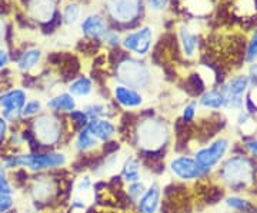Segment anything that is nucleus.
<instances>
[{
  "label": "nucleus",
  "mask_w": 257,
  "mask_h": 213,
  "mask_svg": "<svg viewBox=\"0 0 257 213\" xmlns=\"http://www.w3.org/2000/svg\"><path fill=\"white\" fill-rule=\"evenodd\" d=\"M172 126L155 113H143L133 125L130 143L142 159H162L155 155H165L172 142Z\"/></svg>",
  "instance_id": "f257e3e1"
},
{
  "label": "nucleus",
  "mask_w": 257,
  "mask_h": 213,
  "mask_svg": "<svg viewBox=\"0 0 257 213\" xmlns=\"http://www.w3.org/2000/svg\"><path fill=\"white\" fill-rule=\"evenodd\" d=\"M211 176L229 193H241L257 200V162L246 155L227 156Z\"/></svg>",
  "instance_id": "f03ea898"
},
{
  "label": "nucleus",
  "mask_w": 257,
  "mask_h": 213,
  "mask_svg": "<svg viewBox=\"0 0 257 213\" xmlns=\"http://www.w3.org/2000/svg\"><path fill=\"white\" fill-rule=\"evenodd\" d=\"M29 130L35 139L39 150H53L62 148L64 142L73 140L74 133L69 122L53 112H42L35 119H32Z\"/></svg>",
  "instance_id": "7ed1b4c3"
},
{
  "label": "nucleus",
  "mask_w": 257,
  "mask_h": 213,
  "mask_svg": "<svg viewBox=\"0 0 257 213\" xmlns=\"http://www.w3.org/2000/svg\"><path fill=\"white\" fill-rule=\"evenodd\" d=\"M62 195V179L56 177V172L39 173L30 177L28 183V196L32 202V207L39 209L47 207L60 199Z\"/></svg>",
  "instance_id": "20e7f679"
},
{
  "label": "nucleus",
  "mask_w": 257,
  "mask_h": 213,
  "mask_svg": "<svg viewBox=\"0 0 257 213\" xmlns=\"http://www.w3.org/2000/svg\"><path fill=\"white\" fill-rule=\"evenodd\" d=\"M231 146L233 140L229 135H220L210 140L209 143L193 149V158L196 159V162L206 172L211 175L224 162V159L229 156Z\"/></svg>",
  "instance_id": "39448f33"
},
{
  "label": "nucleus",
  "mask_w": 257,
  "mask_h": 213,
  "mask_svg": "<svg viewBox=\"0 0 257 213\" xmlns=\"http://www.w3.org/2000/svg\"><path fill=\"white\" fill-rule=\"evenodd\" d=\"M167 170L170 176L177 182L182 183H196L199 180H203L206 177L211 176L213 173H209L203 169L193 155H186V153H179L175 155L167 160Z\"/></svg>",
  "instance_id": "423d86ee"
},
{
  "label": "nucleus",
  "mask_w": 257,
  "mask_h": 213,
  "mask_svg": "<svg viewBox=\"0 0 257 213\" xmlns=\"http://www.w3.org/2000/svg\"><path fill=\"white\" fill-rule=\"evenodd\" d=\"M116 74L121 84L128 86L132 89H143L150 83L152 74L150 70L143 62L136 59H123L119 65L116 66Z\"/></svg>",
  "instance_id": "0eeeda50"
},
{
  "label": "nucleus",
  "mask_w": 257,
  "mask_h": 213,
  "mask_svg": "<svg viewBox=\"0 0 257 213\" xmlns=\"http://www.w3.org/2000/svg\"><path fill=\"white\" fill-rule=\"evenodd\" d=\"M28 102V93L23 89L12 87L0 93V116H3L10 125L22 121V112Z\"/></svg>",
  "instance_id": "6e6552de"
},
{
  "label": "nucleus",
  "mask_w": 257,
  "mask_h": 213,
  "mask_svg": "<svg viewBox=\"0 0 257 213\" xmlns=\"http://www.w3.org/2000/svg\"><path fill=\"white\" fill-rule=\"evenodd\" d=\"M248 89H250V80L246 74H236L230 77L223 84V90L227 96V109L237 112L243 111Z\"/></svg>",
  "instance_id": "1a4fd4ad"
},
{
  "label": "nucleus",
  "mask_w": 257,
  "mask_h": 213,
  "mask_svg": "<svg viewBox=\"0 0 257 213\" xmlns=\"http://www.w3.org/2000/svg\"><path fill=\"white\" fill-rule=\"evenodd\" d=\"M107 9L114 20L126 23V26L132 22L133 26L142 12V0H107Z\"/></svg>",
  "instance_id": "9d476101"
},
{
  "label": "nucleus",
  "mask_w": 257,
  "mask_h": 213,
  "mask_svg": "<svg viewBox=\"0 0 257 213\" xmlns=\"http://www.w3.org/2000/svg\"><path fill=\"white\" fill-rule=\"evenodd\" d=\"M163 204V187L157 179L149 182L146 192L135 203L138 213H162Z\"/></svg>",
  "instance_id": "9b49d317"
},
{
  "label": "nucleus",
  "mask_w": 257,
  "mask_h": 213,
  "mask_svg": "<svg viewBox=\"0 0 257 213\" xmlns=\"http://www.w3.org/2000/svg\"><path fill=\"white\" fill-rule=\"evenodd\" d=\"M111 94H113L114 102L117 103V106L126 109L127 112L140 109L145 104L143 94L138 92L136 89H132L124 84H116L111 90Z\"/></svg>",
  "instance_id": "f8f14e48"
},
{
  "label": "nucleus",
  "mask_w": 257,
  "mask_h": 213,
  "mask_svg": "<svg viewBox=\"0 0 257 213\" xmlns=\"http://www.w3.org/2000/svg\"><path fill=\"white\" fill-rule=\"evenodd\" d=\"M123 183H135L139 182L142 179H145V165H143V160L140 159L139 155L135 153H130L126 155L123 162H121V166H120L119 173H117Z\"/></svg>",
  "instance_id": "ddd939ff"
},
{
  "label": "nucleus",
  "mask_w": 257,
  "mask_h": 213,
  "mask_svg": "<svg viewBox=\"0 0 257 213\" xmlns=\"http://www.w3.org/2000/svg\"><path fill=\"white\" fill-rule=\"evenodd\" d=\"M86 128L101 145L106 142L114 140L119 136V126L109 118L90 119Z\"/></svg>",
  "instance_id": "4468645a"
},
{
  "label": "nucleus",
  "mask_w": 257,
  "mask_h": 213,
  "mask_svg": "<svg viewBox=\"0 0 257 213\" xmlns=\"http://www.w3.org/2000/svg\"><path fill=\"white\" fill-rule=\"evenodd\" d=\"M152 40H153V32L150 30V28H145L135 33H128L123 39V46L138 56H145L149 53L152 47Z\"/></svg>",
  "instance_id": "2eb2a0df"
},
{
  "label": "nucleus",
  "mask_w": 257,
  "mask_h": 213,
  "mask_svg": "<svg viewBox=\"0 0 257 213\" xmlns=\"http://www.w3.org/2000/svg\"><path fill=\"white\" fill-rule=\"evenodd\" d=\"M101 143L99 140L93 136L92 133L87 130V128L79 130L74 135L73 140H72V149L76 153V156H82V155H89V153H94L100 150Z\"/></svg>",
  "instance_id": "dca6fc26"
},
{
  "label": "nucleus",
  "mask_w": 257,
  "mask_h": 213,
  "mask_svg": "<svg viewBox=\"0 0 257 213\" xmlns=\"http://www.w3.org/2000/svg\"><path fill=\"white\" fill-rule=\"evenodd\" d=\"M223 204L231 213H256L257 209V200L241 193H227Z\"/></svg>",
  "instance_id": "f3484780"
},
{
  "label": "nucleus",
  "mask_w": 257,
  "mask_h": 213,
  "mask_svg": "<svg viewBox=\"0 0 257 213\" xmlns=\"http://www.w3.org/2000/svg\"><path fill=\"white\" fill-rule=\"evenodd\" d=\"M199 106L209 112H220L227 109V96L223 87H211L203 93L199 99Z\"/></svg>",
  "instance_id": "a211bd4d"
},
{
  "label": "nucleus",
  "mask_w": 257,
  "mask_h": 213,
  "mask_svg": "<svg viewBox=\"0 0 257 213\" xmlns=\"http://www.w3.org/2000/svg\"><path fill=\"white\" fill-rule=\"evenodd\" d=\"M46 108L49 109V112H53L57 115H64V113L69 115L77 109V102L70 93L64 92L50 97L47 100Z\"/></svg>",
  "instance_id": "6ab92c4d"
},
{
  "label": "nucleus",
  "mask_w": 257,
  "mask_h": 213,
  "mask_svg": "<svg viewBox=\"0 0 257 213\" xmlns=\"http://www.w3.org/2000/svg\"><path fill=\"white\" fill-rule=\"evenodd\" d=\"M82 30L90 40H97L107 33L106 22L100 16H89L82 23Z\"/></svg>",
  "instance_id": "aec40b11"
},
{
  "label": "nucleus",
  "mask_w": 257,
  "mask_h": 213,
  "mask_svg": "<svg viewBox=\"0 0 257 213\" xmlns=\"http://www.w3.org/2000/svg\"><path fill=\"white\" fill-rule=\"evenodd\" d=\"M73 97H89L93 93V83L87 76H79L69 84V90Z\"/></svg>",
  "instance_id": "412c9836"
},
{
  "label": "nucleus",
  "mask_w": 257,
  "mask_h": 213,
  "mask_svg": "<svg viewBox=\"0 0 257 213\" xmlns=\"http://www.w3.org/2000/svg\"><path fill=\"white\" fill-rule=\"evenodd\" d=\"M55 0H33L32 12L35 15V18H39L45 22L52 20L57 13L55 10Z\"/></svg>",
  "instance_id": "4be33fe9"
},
{
  "label": "nucleus",
  "mask_w": 257,
  "mask_h": 213,
  "mask_svg": "<svg viewBox=\"0 0 257 213\" xmlns=\"http://www.w3.org/2000/svg\"><path fill=\"white\" fill-rule=\"evenodd\" d=\"M207 80L204 79L202 72H194L189 74V77L186 79V92L190 96H202L203 93L207 90Z\"/></svg>",
  "instance_id": "5701e85b"
},
{
  "label": "nucleus",
  "mask_w": 257,
  "mask_h": 213,
  "mask_svg": "<svg viewBox=\"0 0 257 213\" xmlns=\"http://www.w3.org/2000/svg\"><path fill=\"white\" fill-rule=\"evenodd\" d=\"M42 52L39 49H29L23 52L18 59V66L22 72H30L40 63Z\"/></svg>",
  "instance_id": "b1692460"
},
{
  "label": "nucleus",
  "mask_w": 257,
  "mask_h": 213,
  "mask_svg": "<svg viewBox=\"0 0 257 213\" xmlns=\"http://www.w3.org/2000/svg\"><path fill=\"white\" fill-rule=\"evenodd\" d=\"M180 40H182L184 56L192 57L196 53V49H197V36L193 35L189 29L183 28L180 30Z\"/></svg>",
  "instance_id": "393cba45"
},
{
  "label": "nucleus",
  "mask_w": 257,
  "mask_h": 213,
  "mask_svg": "<svg viewBox=\"0 0 257 213\" xmlns=\"http://www.w3.org/2000/svg\"><path fill=\"white\" fill-rule=\"evenodd\" d=\"M89 121H90L89 116L82 109H76V111H73L72 113L67 115V122H69V125H70V128H72L74 133H77L79 130L84 129L87 126Z\"/></svg>",
  "instance_id": "a878e982"
},
{
  "label": "nucleus",
  "mask_w": 257,
  "mask_h": 213,
  "mask_svg": "<svg viewBox=\"0 0 257 213\" xmlns=\"http://www.w3.org/2000/svg\"><path fill=\"white\" fill-rule=\"evenodd\" d=\"M0 195H18V189L12 180V173L2 165H0Z\"/></svg>",
  "instance_id": "bb28decb"
},
{
  "label": "nucleus",
  "mask_w": 257,
  "mask_h": 213,
  "mask_svg": "<svg viewBox=\"0 0 257 213\" xmlns=\"http://www.w3.org/2000/svg\"><path fill=\"white\" fill-rule=\"evenodd\" d=\"M147 185H149V182H146L145 179H142V180H139V182H135V183H128V185H126L124 192H126V195H127L128 199L132 200V203L135 204L139 199L142 197V195L146 192Z\"/></svg>",
  "instance_id": "cd10ccee"
},
{
  "label": "nucleus",
  "mask_w": 257,
  "mask_h": 213,
  "mask_svg": "<svg viewBox=\"0 0 257 213\" xmlns=\"http://www.w3.org/2000/svg\"><path fill=\"white\" fill-rule=\"evenodd\" d=\"M43 111V103L40 102L39 99H30L26 102L23 112H22V121H32L36 116H39Z\"/></svg>",
  "instance_id": "c85d7f7f"
},
{
  "label": "nucleus",
  "mask_w": 257,
  "mask_h": 213,
  "mask_svg": "<svg viewBox=\"0 0 257 213\" xmlns=\"http://www.w3.org/2000/svg\"><path fill=\"white\" fill-rule=\"evenodd\" d=\"M197 118V102H189L186 103L182 109V115H180V121L183 122L184 125L193 126Z\"/></svg>",
  "instance_id": "c756f323"
},
{
  "label": "nucleus",
  "mask_w": 257,
  "mask_h": 213,
  "mask_svg": "<svg viewBox=\"0 0 257 213\" xmlns=\"http://www.w3.org/2000/svg\"><path fill=\"white\" fill-rule=\"evenodd\" d=\"M241 146L244 149L246 156L251 158L257 162V136L250 135V136H241L239 140Z\"/></svg>",
  "instance_id": "7c9ffc66"
},
{
  "label": "nucleus",
  "mask_w": 257,
  "mask_h": 213,
  "mask_svg": "<svg viewBox=\"0 0 257 213\" xmlns=\"http://www.w3.org/2000/svg\"><path fill=\"white\" fill-rule=\"evenodd\" d=\"M18 207V195H0V213H9Z\"/></svg>",
  "instance_id": "2f4dec72"
},
{
  "label": "nucleus",
  "mask_w": 257,
  "mask_h": 213,
  "mask_svg": "<svg viewBox=\"0 0 257 213\" xmlns=\"http://www.w3.org/2000/svg\"><path fill=\"white\" fill-rule=\"evenodd\" d=\"M10 130H12V125L3 116H0V155L6 148V142L9 138Z\"/></svg>",
  "instance_id": "473e14b6"
},
{
  "label": "nucleus",
  "mask_w": 257,
  "mask_h": 213,
  "mask_svg": "<svg viewBox=\"0 0 257 213\" xmlns=\"http://www.w3.org/2000/svg\"><path fill=\"white\" fill-rule=\"evenodd\" d=\"M246 62L248 63L257 62V30H254L253 36L248 42L247 49H246Z\"/></svg>",
  "instance_id": "72a5a7b5"
},
{
  "label": "nucleus",
  "mask_w": 257,
  "mask_h": 213,
  "mask_svg": "<svg viewBox=\"0 0 257 213\" xmlns=\"http://www.w3.org/2000/svg\"><path fill=\"white\" fill-rule=\"evenodd\" d=\"M79 15H80L79 6L77 5H70V6H67L66 10H64V22L66 23H74L77 20V18H79Z\"/></svg>",
  "instance_id": "f704fd0d"
},
{
  "label": "nucleus",
  "mask_w": 257,
  "mask_h": 213,
  "mask_svg": "<svg viewBox=\"0 0 257 213\" xmlns=\"http://www.w3.org/2000/svg\"><path fill=\"white\" fill-rule=\"evenodd\" d=\"M246 76H247L248 80H250V84H253V86L257 84V62H254V63H250Z\"/></svg>",
  "instance_id": "c9c22d12"
},
{
  "label": "nucleus",
  "mask_w": 257,
  "mask_h": 213,
  "mask_svg": "<svg viewBox=\"0 0 257 213\" xmlns=\"http://www.w3.org/2000/svg\"><path fill=\"white\" fill-rule=\"evenodd\" d=\"M9 60H10L9 53H8L6 50H0V70H2V69H5V67L8 66Z\"/></svg>",
  "instance_id": "e433bc0d"
},
{
  "label": "nucleus",
  "mask_w": 257,
  "mask_h": 213,
  "mask_svg": "<svg viewBox=\"0 0 257 213\" xmlns=\"http://www.w3.org/2000/svg\"><path fill=\"white\" fill-rule=\"evenodd\" d=\"M150 5L153 6V9H163L167 5V0H150Z\"/></svg>",
  "instance_id": "4c0bfd02"
},
{
  "label": "nucleus",
  "mask_w": 257,
  "mask_h": 213,
  "mask_svg": "<svg viewBox=\"0 0 257 213\" xmlns=\"http://www.w3.org/2000/svg\"><path fill=\"white\" fill-rule=\"evenodd\" d=\"M106 40L111 45H119V36L117 33H106Z\"/></svg>",
  "instance_id": "58836bf2"
},
{
  "label": "nucleus",
  "mask_w": 257,
  "mask_h": 213,
  "mask_svg": "<svg viewBox=\"0 0 257 213\" xmlns=\"http://www.w3.org/2000/svg\"><path fill=\"white\" fill-rule=\"evenodd\" d=\"M8 12H9V5L6 3V0H0V15Z\"/></svg>",
  "instance_id": "ea45409f"
},
{
  "label": "nucleus",
  "mask_w": 257,
  "mask_h": 213,
  "mask_svg": "<svg viewBox=\"0 0 257 213\" xmlns=\"http://www.w3.org/2000/svg\"><path fill=\"white\" fill-rule=\"evenodd\" d=\"M3 36V26H2V23H0V37Z\"/></svg>",
  "instance_id": "a19ab883"
},
{
  "label": "nucleus",
  "mask_w": 257,
  "mask_h": 213,
  "mask_svg": "<svg viewBox=\"0 0 257 213\" xmlns=\"http://www.w3.org/2000/svg\"><path fill=\"white\" fill-rule=\"evenodd\" d=\"M256 213H257V209H256Z\"/></svg>",
  "instance_id": "79ce46f5"
}]
</instances>
